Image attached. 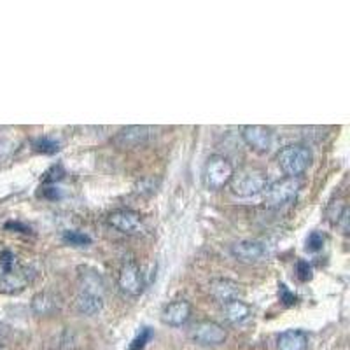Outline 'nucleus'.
<instances>
[{
	"mask_svg": "<svg viewBox=\"0 0 350 350\" xmlns=\"http://www.w3.org/2000/svg\"><path fill=\"white\" fill-rule=\"evenodd\" d=\"M312 163V151L305 144H289L277 154V165L289 179H298Z\"/></svg>",
	"mask_w": 350,
	"mask_h": 350,
	"instance_id": "1",
	"label": "nucleus"
},
{
	"mask_svg": "<svg viewBox=\"0 0 350 350\" xmlns=\"http://www.w3.org/2000/svg\"><path fill=\"white\" fill-rule=\"evenodd\" d=\"M235 175V168L228 158L221 154H212L203 168V180L205 186L212 191H219L231 183Z\"/></svg>",
	"mask_w": 350,
	"mask_h": 350,
	"instance_id": "2",
	"label": "nucleus"
},
{
	"mask_svg": "<svg viewBox=\"0 0 350 350\" xmlns=\"http://www.w3.org/2000/svg\"><path fill=\"white\" fill-rule=\"evenodd\" d=\"M299 187H301L299 186V180L289 179V177H284V179L268 184L267 189H265L267 205L271 208L286 207V205L295 202L299 193Z\"/></svg>",
	"mask_w": 350,
	"mask_h": 350,
	"instance_id": "3",
	"label": "nucleus"
},
{
	"mask_svg": "<svg viewBox=\"0 0 350 350\" xmlns=\"http://www.w3.org/2000/svg\"><path fill=\"white\" fill-rule=\"evenodd\" d=\"M231 191L233 195L240 196V198H254V196L265 193L268 186V180L265 174L256 170L242 172L239 175H233L231 179Z\"/></svg>",
	"mask_w": 350,
	"mask_h": 350,
	"instance_id": "4",
	"label": "nucleus"
},
{
	"mask_svg": "<svg viewBox=\"0 0 350 350\" xmlns=\"http://www.w3.org/2000/svg\"><path fill=\"white\" fill-rule=\"evenodd\" d=\"M189 338L202 347H219L228 338V333L221 324L214 321H198L189 327Z\"/></svg>",
	"mask_w": 350,
	"mask_h": 350,
	"instance_id": "5",
	"label": "nucleus"
},
{
	"mask_svg": "<svg viewBox=\"0 0 350 350\" xmlns=\"http://www.w3.org/2000/svg\"><path fill=\"white\" fill-rule=\"evenodd\" d=\"M109 226H112L114 230H118L120 233L124 235H137L144 230V221L142 215L139 212L131 211V208H118V211H112L107 215Z\"/></svg>",
	"mask_w": 350,
	"mask_h": 350,
	"instance_id": "6",
	"label": "nucleus"
},
{
	"mask_svg": "<svg viewBox=\"0 0 350 350\" xmlns=\"http://www.w3.org/2000/svg\"><path fill=\"white\" fill-rule=\"evenodd\" d=\"M118 286L126 296H139L144 291V273L135 261L124 262L118 277Z\"/></svg>",
	"mask_w": 350,
	"mask_h": 350,
	"instance_id": "7",
	"label": "nucleus"
},
{
	"mask_svg": "<svg viewBox=\"0 0 350 350\" xmlns=\"http://www.w3.org/2000/svg\"><path fill=\"white\" fill-rule=\"evenodd\" d=\"M33 271L25 267H14L12 270L0 275V293L4 295H16L21 293L28 284L33 280Z\"/></svg>",
	"mask_w": 350,
	"mask_h": 350,
	"instance_id": "8",
	"label": "nucleus"
},
{
	"mask_svg": "<svg viewBox=\"0 0 350 350\" xmlns=\"http://www.w3.org/2000/svg\"><path fill=\"white\" fill-rule=\"evenodd\" d=\"M243 142L256 152H268L273 146V133L261 124H247L242 128Z\"/></svg>",
	"mask_w": 350,
	"mask_h": 350,
	"instance_id": "9",
	"label": "nucleus"
},
{
	"mask_svg": "<svg viewBox=\"0 0 350 350\" xmlns=\"http://www.w3.org/2000/svg\"><path fill=\"white\" fill-rule=\"evenodd\" d=\"M191 303L187 299H174L161 312V323L168 327H183L191 319Z\"/></svg>",
	"mask_w": 350,
	"mask_h": 350,
	"instance_id": "10",
	"label": "nucleus"
},
{
	"mask_svg": "<svg viewBox=\"0 0 350 350\" xmlns=\"http://www.w3.org/2000/svg\"><path fill=\"white\" fill-rule=\"evenodd\" d=\"M230 254L240 262L245 265H252V262H259L267 256V247L261 242L256 240H240L230 247Z\"/></svg>",
	"mask_w": 350,
	"mask_h": 350,
	"instance_id": "11",
	"label": "nucleus"
},
{
	"mask_svg": "<svg viewBox=\"0 0 350 350\" xmlns=\"http://www.w3.org/2000/svg\"><path fill=\"white\" fill-rule=\"evenodd\" d=\"M211 295L212 298L217 299L219 303H228L233 301V299H240L242 298V286L239 282L231 279H223V277H219V279H212L211 280Z\"/></svg>",
	"mask_w": 350,
	"mask_h": 350,
	"instance_id": "12",
	"label": "nucleus"
},
{
	"mask_svg": "<svg viewBox=\"0 0 350 350\" xmlns=\"http://www.w3.org/2000/svg\"><path fill=\"white\" fill-rule=\"evenodd\" d=\"M149 137H151V128L133 124V126H126L118 131L114 142L120 148H139V146L148 142Z\"/></svg>",
	"mask_w": 350,
	"mask_h": 350,
	"instance_id": "13",
	"label": "nucleus"
},
{
	"mask_svg": "<svg viewBox=\"0 0 350 350\" xmlns=\"http://www.w3.org/2000/svg\"><path fill=\"white\" fill-rule=\"evenodd\" d=\"M104 295L98 293H86V291H79L76 298V308L81 315L86 317H93V315L100 314L104 308Z\"/></svg>",
	"mask_w": 350,
	"mask_h": 350,
	"instance_id": "14",
	"label": "nucleus"
},
{
	"mask_svg": "<svg viewBox=\"0 0 350 350\" xmlns=\"http://www.w3.org/2000/svg\"><path fill=\"white\" fill-rule=\"evenodd\" d=\"M251 315L252 308L242 299H233V301H228L223 305V317L231 326H239V324L245 323Z\"/></svg>",
	"mask_w": 350,
	"mask_h": 350,
	"instance_id": "15",
	"label": "nucleus"
},
{
	"mask_svg": "<svg viewBox=\"0 0 350 350\" xmlns=\"http://www.w3.org/2000/svg\"><path fill=\"white\" fill-rule=\"evenodd\" d=\"M308 347V334L303 329H286L277 338L279 350H306Z\"/></svg>",
	"mask_w": 350,
	"mask_h": 350,
	"instance_id": "16",
	"label": "nucleus"
},
{
	"mask_svg": "<svg viewBox=\"0 0 350 350\" xmlns=\"http://www.w3.org/2000/svg\"><path fill=\"white\" fill-rule=\"evenodd\" d=\"M79 291H86V293H98V295H105V282L102 279L100 271L93 270V268H79Z\"/></svg>",
	"mask_w": 350,
	"mask_h": 350,
	"instance_id": "17",
	"label": "nucleus"
},
{
	"mask_svg": "<svg viewBox=\"0 0 350 350\" xmlns=\"http://www.w3.org/2000/svg\"><path fill=\"white\" fill-rule=\"evenodd\" d=\"M30 308L36 315L39 317H44V315H51L55 314L58 308H60V301L56 298L55 295L48 293V291H44V293H37L36 296L30 301Z\"/></svg>",
	"mask_w": 350,
	"mask_h": 350,
	"instance_id": "18",
	"label": "nucleus"
},
{
	"mask_svg": "<svg viewBox=\"0 0 350 350\" xmlns=\"http://www.w3.org/2000/svg\"><path fill=\"white\" fill-rule=\"evenodd\" d=\"M62 240L64 243L72 247H88L92 245V237L88 235V233H83V231H77V230H65L62 233Z\"/></svg>",
	"mask_w": 350,
	"mask_h": 350,
	"instance_id": "19",
	"label": "nucleus"
},
{
	"mask_svg": "<svg viewBox=\"0 0 350 350\" xmlns=\"http://www.w3.org/2000/svg\"><path fill=\"white\" fill-rule=\"evenodd\" d=\"M33 149L40 154H56L60 151V142L56 139H51V137H39L37 140H33Z\"/></svg>",
	"mask_w": 350,
	"mask_h": 350,
	"instance_id": "20",
	"label": "nucleus"
},
{
	"mask_svg": "<svg viewBox=\"0 0 350 350\" xmlns=\"http://www.w3.org/2000/svg\"><path fill=\"white\" fill-rule=\"evenodd\" d=\"M161 180L156 177H144L135 183V193L140 196H152L159 189Z\"/></svg>",
	"mask_w": 350,
	"mask_h": 350,
	"instance_id": "21",
	"label": "nucleus"
},
{
	"mask_svg": "<svg viewBox=\"0 0 350 350\" xmlns=\"http://www.w3.org/2000/svg\"><path fill=\"white\" fill-rule=\"evenodd\" d=\"M324 243H326V235L323 231H312L305 240V249L308 252H319L323 251Z\"/></svg>",
	"mask_w": 350,
	"mask_h": 350,
	"instance_id": "22",
	"label": "nucleus"
},
{
	"mask_svg": "<svg viewBox=\"0 0 350 350\" xmlns=\"http://www.w3.org/2000/svg\"><path fill=\"white\" fill-rule=\"evenodd\" d=\"M152 336H154V333H152L151 327H142V329L137 333V336L133 340H131L130 343V350H144L146 347H148V343L151 342Z\"/></svg>",
	"mask_w": 350,
	"mask_h": 350,
	"instance_id": "23",
	"label": "nucleus"
},
{
	"mask_svg": "<svg viewBox=\"0 0 350 350\" xmlns=\"http://www.w3.org/2000/svg\"><path fill=\"white\" fill-rule=\"evenodd\" d=\"M296 273H298V279L301 280V282H308V280H312V277H314L312 265L308 261H305V259H299V261L296 262Z\"/></svg>",
	"mask_w": 350,
	"mask_h": 350,
	"instance_id": "24",
	"label": "nucleus"
},
{
	"mask_svg": "<svg viewBox=\"0 0 350 350\" xmlns=\"http://www.w3.org/2000/svg\"><path fill=\"white\" fill-rule=\"evenodd\" d=\"M279 299L282 305L286 306H295L298 303V296L286 286V284H279Z\"/></svg>",
	"mask_w": 350,
	"mask_h": 350,
	"instance_id": "25",
	"label": "nucleus"
},
{
	"mask_svg": "<svg viewBox=\"0 0 350 350\" xmlns=\"http://www.w3.org/2000/svg\"><path fill=\"white\" fill-rule=\"evenodd\" d=\"M14 267H16V256L12 254L11 251H8V249L0 252V268H2V273L12 270Z\"/></svg>",
	"mask_w": 350,
	"mask_h": 350,
	"instance_id": "26",
	"label": "nucleus"
},
{
	"mask_svg": "<svg viewBox=\"0 0 350 350\" xmlns=\"http://www.w3.org/2000/svg\"><path fill=\"white\" fill-rule=\"evenodd\" d=\"M336 224L343 230V233H349V207H343V211L340 212L338 219H336Z\"/></svg>",
	"mask_w": 350,
	"mask_h": 350,
	"instance_id": "27",
	"label": "nucleus"
},
{
	"mask_svg": "<svg viewBox=\"0 0 350 350\" xmlns=\"http://www.w3.org/2000/svg\"><path fill=\"white\" fill-rule=\"evenodd\" d=\"M62 193L58 187L51 186V187H44V198H51V200H56L60 198Z\"/></svg>",
	"mask_w": 350,
	"mask_h": 350,
	"instance_id": "28",
	"label": "nucleus"
},
{
	"mask_svg": "<svg viewBox=\"0 0 350 350\" xmlns=\"http://www.w3.org/2000/svg\"><path fill=\"white\" fill-rule=\"evenodd\" d=\"M5 228H8V230H18L20 233H30V228H27L25 224H20V223H8L5 224Z\"/></svg>",
	"mask_w": 350,
	"mask_h": 350,
	"instance_id": "29",
	"label": "nucleus"
},
{
	"mask_svg": "<svg viewBox=\"0 0 350 350\" xmlns=\"http://www.w3.org/2000/svg\"><path fill=\"white\" fill-rule=\"evenodd\" d=\"M8 331H9V327L5 326V324H0V343L4 342V338L8 336Z\"/></svg>",
	"mask_w": 350,
	"mask_h": 350,
	"instance_id": "30",
	"label": "nucleus"
}]
</instances>
